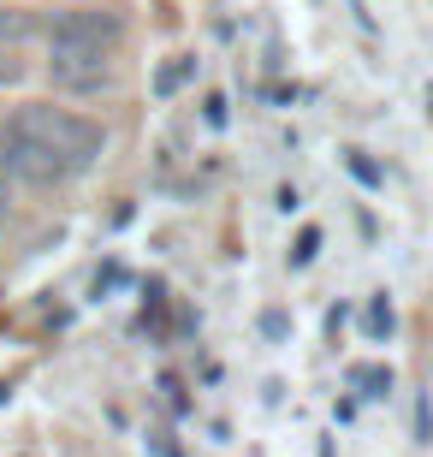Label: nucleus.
<instances>
[{
	"mask_svg": "<svg viewBox=\"0 0 433 457\" xmlns=\"http://www.w3.org/2000/svg\"><path fill=\"white\" fill-rule=\"evenodd\" d=\"M315 255H321V226H303V232H297V244H291V268H309V262H315Z\"/></svg>",
	"mask_w": 433,
	"mask_h": 457,
	"instance_id": "nucleus-6",
	"label": "nucleus"
},
{
	"mask_svg": "<svg viewBox=\"0 0 433 457\" xmlns=\"http://www.w3.org/2000/svg\"><path fill=\"white\" fill-rule=\"evenodd\" d=\"M6 226H12V185L0 179V237H6Z\"/></svg>",
	"mask_w": 433,
	"mask_h": 457,
	"instance_id": "nucleus-12",
	"label": "nucleus"
},
{
	"mask_svg": "<svg viewBox=\"0 0 433 457\" xmlns=\"http://www.w3.org/2000/svg\"><path fill=\"white\" fill-rule=\"evenodd\" d=\"M392 327H398V309H392L386 291H374V297H368V339L386 345V339H392Z\"/></svg>",
	"mask_w": 433,
	"mask_h": 457,
	"instance_id": "nucleus-4",
	"label": "nucleus"
},
{
	"mask_svg": "<svg viewBox=\"0 0 433 457\" xmlns=\"http://www.w3.org/2000/svg\"><path fill=\"white\" fill-rule=\"evenodd\" d=\"M350 172H356L362 185H380V167H374V161H362V149H350Z\"/></svg>",
	"mask_w": 433,
	"mask_h": 457,
	"instance_id": "nucleus-8",
	"label": "nucleus"
},
{
	"mask_svg": "<svg viewBox=\"0 0 433 457\" xmlns=\"http://www.w3.org/2000/svg\"><path fill=\"white\" fill-rule=\"evenodd\" d=\"M0 125H6L12 137H24L66 185L84 179V172H96L101 154H107V125L89 119V113H78V107H60V102H18Z\"/></svg>",
	"mask_w": 433,
	"mask_h": 457,
	"instance_id": "nucleus-2",
	"label": "nucleus"
},
{
	"mask_svg": "<svg viewBox=\"0 0 433 457\" xmlns=\"http://www.w3.org/2000/svg\"><path fill=\"white\" fill-rule=\"evenodd\" d=\"M350 386L362 392V398H386V392H392V369H380V362H368V369H350Z\"/></svg>",
	"mask_w": 433,
	"mask_h": 457,
	"instance_id": "nucleus-5",
	"label": "nucleus"
},
{
	"mask_svg": "<svg viewBox=\"0 0 433 457\" xmlns=\"http://www.w3.org/2000/svg\"><path fill=\"white\" fill-rule=\"evenodd\" d=\"M202 119H208L214 131H226V96H208V102H202Z\"/></svg>",
	"mask_w": 433,
	"mask_h": 457,
	"instance_id": "nucleus-10",
	"label": "nucleus"
},
{
	"mask_svg": "<svg viewBox=\"0 0 433 457\" xmlns=\"http://www.w3.org/2000/svg\"><path fill=\"white\" fill-rule=\"evenodd\" d=\"M36 30H42L36 12H24V6H0V54H18Z\"/></svg>",
	"mask_w": 433,
	"mask_h": 457,
	"instance_id": "nucleus-3",
	"label": "nucleus"
},
{
	"mask_svg": "<svg viewBox=\"0 0 433 457\" xmlns=\"http://www.w3.org/2000/svg\"><path fill=\"white\" fill-rule=\"evenodd\" d=\"M190 71H196V60H179V66H167L161 78H154V89H161V96H172V89H179L184 78H190Z\"/></svg>",
	"mask_w": 433,
	"mask_h": 457,
	"instance_id": "nucleus-7",
	"label": "nucleus"
},
{
	"mask_svg": "<svg viewBox=\"0 0 433 457\" xmlns=\"http://www.w3.org/2000/svg\"><path fill=\"white\" fill-rule=\"evenodd\" d=\"M125 12L119 6H66L42 24L48 42V84L60 96H101L119 84V48H125Z\"/></svg>",
	"mask_w": 433,
	"mask_h": 457,
	"instance_id": "nucleus-1",
	"label": "nucleus"
},
{
	"mask_svg": "<svg viewBox=\"0 0 433 457\" xmlns=\"http://www.w3.org/2000/svg\"><path fill=\"white\" fill-rule=\"evenodd\" d=\"M416 440L433 445V410H428V398H416Z\"/></svg>",
	"mask_w": 433,
	"mask_h": 457,
	"instance_id": "nucleus-9",
	"label": "nucleus"
},
{
	"mask_svg": "<svg viewBox=\"0 0 433 457\" xmlns=\"http://www.w3.org/2000/svg\"><path fill=\"white\" fill-rule=\"evenodd\" d=\"M24 78V60L18 54H0V84H18Z\"/></svg>",
	"mask_w": 433,
	"mask_h": 457,
	"instance_id": "nucleus-11",
	"label": "nucleus"
}]
</instances>
